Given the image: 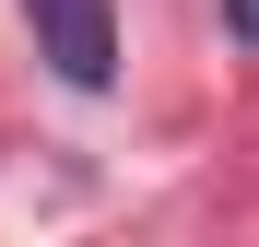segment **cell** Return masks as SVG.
<instances>
[{
	"mask_svg": "<svg viewBox=\"0 0 259 247\" xmlns=\"http://www.w3.org/2000/svg\"><path fill=\"white\" fill-rule=\"evenodd\" d=\"M35 12V47H48V71L71 82V94H106L118 82V24H106V0H24Z\"/></svg>",
	"mask_w": 259,
	"mask_h": 247,
	"instance_id": "obj_1",
	"label": "cell"
},
{
	"mask_svg": "<svg viewBox=\"0 0 259 247\" xmlns=\"http://www.w3.org/2000/svg\"><path fill=\"white\" fill-rule=\"evenodd\" d=\"M224 35H236V47H259V0H224Z\"/></svg>",
	"mask_w": 259,
	"mask_h": 247,
	"instance_id": "obj_2",
	"label": "cell"
}]
</instances>
